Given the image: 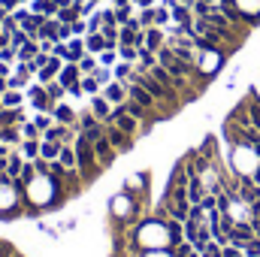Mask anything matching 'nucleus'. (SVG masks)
<instances>
[{
	"label": "nucleus",
	"mask_w": 260,
	"mask_h": 257,
	"mask_svg": "<svg viewBox=\"0 0 260 257\" xmlns=\"http://www.w3.org/2000/svg\"><path fill=\"white\" fill-rule=\"evenodd\" d=\"M73 148H76V157H79V176H82V185H91V182L103 173V167L97 164V154H94V139H88L85 133H79L76 142H73Z\"/></svg>",
	"instance_id": "f257e3e1"
},
{
	"label": "nucleus",
	"mask_w": 260,
	"mask_h": 257,
	"mask_svg": "<svg viewBox=\"0 0 260 257\" xmlns=\"http://www.w3.org/2000/svg\"><path fill=\"white\" fill-rule=\"evenodd\" d=\"M106 124H115L118 130H124V133H130V136H139V121H136L133 115L124 112V103L112 109V115H109V121H106Z\"/></svg>",
	"instance_id": "f03ea898"
},
{
	"label": "nucleus",
	"mask_w": 260,
	"mask_h": 257,
	"mask_svg": "<svg viewBox=\"0 0 260 257\" xmlns=\"http://www.w3.org/2000/svg\"><path fill=\"white\" fill-rule=\"evenodd\" d=\"M94 154H97V164L106 170V167H112L115 164V157H118V151H115V145L106 139V133L100 136V139H94Z\"/></svg>",
	"instance_id": "7ed1b4c3"
},
{
	"label": "nucleus",
	"mask_w": 260,
	"mask_h": 257,
	"mask_svg": "<svg viewBox=\"0 0 260 257\" xmlns=\"http://www.w3.org/2000/svg\"><path fill=\"white\" fill-rule=\"evenodd\" d=\"M106 139L115 145L118 154H127L130 148H133V142H136V136H130V133H124V130H118L115 124H106Z\"/></svg>",
	"instance_id": "20e7f679"
},
{
	"label": "nucleus",
	"mask_w": 260,
	"mask_h": 257,
	"mask_svg": "<svg viewBox=\"0 0 260 257\" xmlns=\"http://www.w3.org/2000/svg\"><path fill=\"white\" fill-rule=\"evenodd\" d=\"M61 70H64V61H61V58H55V55H49L46 67L37 73V82H40V85H49L52 79H58V73H61Z\"/></svg>",
	"instance_id": "39448f33"
},
{
	"label": "nucleus",
	"mask_w": 260,
	"mask_h": 257,
	"mask_svg": "<svg viewBox=\"0 0 260 257\" xmlns=\"http://www.w3.org/2000/svg\"><path fill=\"white\" fill-rule=\"evenodd\" d=\"M100 94H103V97H106L112 106H121V103L127 100V85H124V82H109V85H106Z\"/></svg>",
	"instance_id": "423d86ee"
},
{
	"label": "nucleus",
	"mask_w": 260,
	"mask_h": 257,
	"mask_svg": "<svg viewBox=\"0 0 260 257\" xmlns=\"http://www.w3.org/2000/svg\"><path fill=\"white\" fill-rule=\"evenodd\" d=\"M88 109L94 112V118H97V121H103V124H106L115 106H112V103H109V100H106L103 94H97V97H91V106H88Z\"/></svg>",
	"instance_id": "0eeeda50"
},
{
	"label": "nucleus",
	"mask_w": 260,
	"mask_h": 257,
	"mask_svg": "<svg viewBox=\"0 0 260 257\" xmlns=\"http://www.w3.org/2000/svg\"><path fill=\"white\" fill-rule=\"evenodd\" d=\"M164 46H167V34H164L160 27H145V49L160 52Z\"/></svg>",
	"instance_id": "6e6552de"
},
{
	"label": "nucleus",
	"mask_w": 260,
	"mask_h": 257,
	"mask_svg": "<svg viewBox=\"0 0 260 257\" xmlns=\"http://www.w3.org/2000/svg\"><path fill=\"white\" fill-rule=\"evenodd\" d=\"M52 115H55V121H58V124H76V121H79V112H76L70 103H64V100L55 106V112H52Z\"/></svg>",
	"instance_id": "1a4fd4ad"
},
{
	"label": "nucleus",
	"mask_w": 260,
	"mask_h": 257,
	"mask_svg": "<svg viewBox=\"0 0 260 257\" xmlns=\"http://www.w3.org/2000/svg\"><path fill=\"white\" fill-rule=\"evenodd\" d=\"M67 46H70V55H67V64H79L88 52H85V37H73V40H67Z\"/></svg>",
	"instance_id": "9d476101"
},
{
	"label": "nucleus",
	"mask_w": 260,
	"mask_h": 257,
	"mask_svg": "<svg viewBox=\"0 0 260 257\" xmlns=\"http://www.w3.org/2000/svg\"><path fill=\"white\" fill-rule=\"evenodd\" d=\"M40 40H52V43H58V40H61V21H58V18H46L43 27H40Z\"/></svg>",
	"instance_id": "9b49d317"
},
{
	"label": "nucleus",
	"mask_w": 260,
	"mask_h": 257,
	"mask_svg": "<svg viewBox=\"0 0 260 257\" xmlns=\"http://www.w3.org/2000/svg\"><path fill=\"white\" fill-rule=\"evenodd\" d=\"M85 52H88V55L106 52V37H103V34H85Z\"/></svg>",
	"instance_id": "f8f14e48"
},
{
	"label": "nucleus",
	"mask_w": 260,
	"mask_h": 257,
	"mask_svg": "<svg viewBox=\"0 0 260 257\" xmlns=\"http://www.w3.org/2000/svg\"><path fill=\"white\" fill-rule=\"evenodd\" d=\"M21 121H27L21 106H18V109H3V112H0V127H15V124H21Z\"/></svg>",
	"instance_id": "ddd939ff"
},
{
	"label": "nucleus",
	"mask_w": 260,
	"mask_h": 257,
	"mask_svg": "<svg viewBox=\"0 0 260 257\" xmlns=\"http://www.w3.org/2000/svg\"><path fill=\"white\" fill-rule=\"evenodd\" d=\"M61 142H55V139H40V157H46V160H58V154H61Z\"/></svg>",
	"instance_id": "4468645a"
},
{
	"label": "nucleus",
	"mask_w": 260,
	"mask_h": 257,
	"mask_svg": "<svg viewBox=\"0 0 260 257\" xmlns=\"http://www.w3.org/2000/svg\"><path fill=\"white\" fill-rule=\"evenodd\" d=\"M154 64H157V52H151V49H145V46H142V49H139V61H136L133 67H136L139 73H148Z\"/></svg>",
	"instance_id": "2eb2a0df"
},
{
	"label": "nucleus",
	"mask_w": 260,
	"mask_h": 257,
	"mask_svg": "<svg viewBox=\"0 0 260 257\" xmlns=\"http://www.w3.org/2000/svg\"><path fill=\"white\" fill-rule=\"evenodd\" d=\"M18 151L24 160H37L40 157V139H21L18 142Z\"/></svg>",
	"instance_id": "dca6fc26"
},
{
	"label": "nucleus",
	"mask_w": 260,
	"mask_h": 257,
	"mask_svg": "<svg viewBox=\"0 0 260 257\" xmlns=\"http://www.w3.org/2000/svg\"><path fill=\"white\" fill-rule=\"evenodd\" d=\"M6 160H9V170H6V173H9V176H12V182H15V179L21 176V167H24V157H21V151H18V145L12 148V154H9Z\"/></svg>",
	"instance_id": "f3484780"
},
{
	"label": "nucleus",
	"mask_w": 260,
	"mask_h": 257,
	"mask_svg": "<svg viewBox=\"0 0 260 257\" xmlns=\"http://www.w3.org/2000/svg\"><path fill=\"white\" fill-rule=\"evenodd\" d=\"M37 55H40V43H37V40H27V43L18 49V61H24V64H27V61H34Z\"/></svg>",
	"instance_id": "a211bd4d"
},
{
	"label": "nucleus",
	"mask_w": 260,
	"mask_h": 257,
	"mask_svg": "<svg viewBox=\"0 0 260 257\" xmlns=\"http://www.w3.org/2000/svg\"><path fill=\"white\" fill-rule=\"evenodd\" d=\"M0 142L15 148V145L21 142V130H18V124H15V127H0Z\"/></svg>",
	"instance_id": "6ab92c4d"
},
{
	"label": "nucleus",
	"mask_w": 260,
	"mask_h": 257,
	"mask_svg": "<svg viewBox=\"0 0 260 257\" xmlns=\"http://www.w3.org/2000/svg\"><path fill=\"white\" fill-rule=\"evenodd\" d=\"M58 160L64 164L67 170H79V157H76V148H73V145H64V148H61Z\"/></svg>",
	"instance_id": "aec40b11"
},
{
	"label": "nucleus",
	"mask_w": 260,
	"mask_h": 257,
	"mask_svg": "<svg viewBox=\"0 0 260 257\" xmlns=\"http://www.w3.org/2000/svg\"><path fill=\"white\" fill-rule=\"evenodd\" d=\"M148 73H151V76H154V79H157L164 88H173V91H176V79H173V76H170V73H167V70H164L160 64H154L151 70H148Z\"/></svg>",
	"instance_id": "412c9836"
},
{
	"label": "nucleus",
	"mask_w": 260,
	"mask_h": 257,
	"mask_svg": "<svg viewBox=\"0 0 260 257\" xmlns=\"http://www.w3.org/2000/svg\"><path fill=\"white\" fill-rule=\"evenodd\" d=\"M0 100L6 109H18V106H24V91H6Z\"/></svg>",
	"instance_id": "4be33fe9"
},
{
	"label": "nucleus",
	"mask_w": 260,
	"mask_h": 257,
	"mask_svg": "<svg viewBox=\"0 0 260 257\" xmlns=\"http://www.w3.org/2000/svg\"><path fill=\"white\" fill-rule=\"evenodd\" d=\"M103 88H100V82L94 79V76H82V94H88V97H97Z\"/></svg>",
	"instance_id": "5701e85b"
},
{
	"label": "nucleus",
	"mask_w": 260,
	"mask_h": 257,
	"mask_svg": "<svg viewBox=\"0 0 260 257\" xmlns=\"http://www.w3.org/2000/svg\"><path fill=\"white\" fill-rule=\"evenodd\" d=\"M61 24H73L76 18H82V12L76 9V6H64V9H58V15H55Z\"/></svg>",
	"instance_id": "b1692460"
},
{
	"label": "nucleus",
	"mask_w": 260,
	"mask_h": 257,
	"mask_svg": "<svg viewBox=\"0 0 260 257\" xmlns=\"http://www.w3.org/2000/svg\"><path fill=\"white\" fill-rule=\"evenodd\" d=\"M18 130H21V139H43V130L37 127L34 121H21Z\"/></svg>",
	"instance_id": "393cba45"
},
{
	"label": "nucleus",
	"mask_w": 260,
	"mask_h": 257,
	"mask_svg": "<svg viewBox=\"0 0 260 257\" xmlns=\"http://www.w3.org/2000/svg\"><path fill=\"white\" fill-rule=\"evenodd\" d=\"M46 91H49V97H52L55 103H61V100L67 97V88L61 85V82H58V79H52V82L46 85Z\"/></svg>",
	"instance_id": "a878e982"
},
{
	"label": "nucleus",
	"mask_w": 260,
	"mask_h": 257,
	"mask_svg": "<svg viewBox=\"0 0 260 257\" xmlns=\"http://www.w3.org/2000/svg\"><path fill=\"white\" fill-rule=\"evenodd\" d=\"M130 73H133V64H127V61H118V64L112 67V76H115V82H127Z\"/></svg>",
	"instance_id": "bb28decb"
},
{
	"label": "nucleus",
	"mask_w": 260,
	"mask_h": 257,
	"mask_svg": "<svg viewBox=\"0 0 260 257\" xmlns=\"http://www.w3.org/2000/svg\"><path fill=\"white\" fill-rule=\"evenodd\" d=\"M118 61L136 64V61H139V49H136V46H118Z\"/></svg>",
	"instance_id": "cd10ccee"
},
{
	"label": "nucleus",
	"mask_w": 260,
	"mask_h": 257,
	"mask_svg": "<svg viewBox=\"0 0 260 257\" xmlns=\"http://www.w3.org/2000/svg\"><path fill=\"white\" fill-rule=\"evenodd\" d=\"M100 67V61H97V55H85L82 61H79V70H82V76H94V70Z\"/></svg>",
	"instance_id": "c85d7f7f"
},
{
	"label": "nucleus",
	"mask_w": 260,
	"mask_h": 257,
	"mask_svg": "<svg viewBox=\"0 0 260 257\" xmlns=\"http://www.w3.org/2000/svg\"><path fill=\"white\" fill-rule=\"evenodd\" d=\"M94 79L100 82V88H106L109 82H115V76H112V67H97V70H94Z\"/></svg>",
	"instance_id": "c756f323"
},
{
	"label": "nucleus",
	"mask_w": 260,
	"mask_h": 257,
	"mask_svg": "<svg viewBox=\"0 0 260 257\" xmlns=\"http://www.w3.org/2000/svg\"><path fill=\"white\" fill-rule=\"evenodd\" d=\"M97 61H100V67H115V61H118V49H106V52H100Z\"/></svg>",
	"instance_id": "7c9ffc66"
},
{
	"label": "nucleus",
	"mask_w": 260,
	"mask_h": 257,
	"mask_svg": "<svg viewBox=\"0 0 260 257\" xmlns=\"http://www.w3.org/2000/svg\"><path fill=\"white\" fill-rule=\"evenodd\" d=\"M200 257H224V245H218V242L212 239V242H206V248L200 251Z\"/></svg>",
	"instance_id": "2f4dec72"
},
{
	"label": "nucleus",
	"mask_w": 260,
	"mask_h": 257,
	"mask_svg": "<svg viewBox=\"0 0 260 257\" xmlns=\"http://www.w3.org/2000/svg\"><path fill=\"white\" fill-rule=\"evenodd\" d=\"M242 254L245 257H260V239L257 236H251V239L242 245Z\"/></svg>",
	"instance_id": "473e14b6"
},
{
	"label": "nucleus",
	"mask_w": 260,
	"mask_h": 257,
	"mask_svg": "<svg viewBox=\"0 0 260 257\" xmlns=\"http://www.w3.org/2000/svg\"><path fill=\"white\" fill-rule=\"evenodd\" d=\"M136 18H139L142 30H145V27H154V6H151V9H139V15H136Z\"/></svg>",
	"instance_id": "72a5a7b5"
},
{
	"label": "nucleus",
	"mask_w": 260,
	"mask_h": 257,
	"mask_svg": "<svg viewBox=\"0 0 260 257\" xmlns=\"http://www.w3.org/2000/svg\"><path fill=\"white\" fill-rule=\"evenodd\" d=\"M170 18H173V15H170V9H167V6H154V27H164Z\"/></svg>",
	"instance_id": "f704fd0d"
},
{
	"label": "nucleus",
	"mask_w": 260,
	"mask_h": 257,
	"mask_svg": "<svg viewBox=\"0 0 260 257\" xmlns=\"http://www.w3.org/2000/svg\"><path fill=\"white\" fill-rule=\"evenodd\" d=\"M0 61H3V64L18 61V49H15V46H3V49H0Z\"/></svg>",
	"instance_id": "c9c22d12"
},
{
	"label": "nucleus",
	"mask_w": 260,
	"mask_h": 257,
	"mask_svg": "<svg viewBox=\"0 0 260 257\" xmlns=\"http://www.w3.org/2000/svg\"><path fill=\"white\" fill-rule=\"evenodd\" d=\"M34 124H37V127L43 130V133H46V130H49L52 124H55V115H46V112H40V115L34 118Z\"/></svg>",
	"instance_id": "e433bc0d"
},
{
	"label": "nucleus",
	"mask_w": 260,
	"mask_h": 257,
	"mask_svg": "<svg viewBox=\"0 0 260 257\" xmlns=\"http://www.w3.org/2000/svg\"><path fill=\"white\" fill-rule=\"evenodd\" d=\"M130 6H133V3H130ZM130 6H118V9L112 6V9H115V21H118V27H121V24H127L130 18H133V15H130Z\"/></svg>",
	"instance_id": "4c0bfd02"
},
{
	"label": "nucleus",
	"mask_w": 260,
	"mask_h": 257,
	"mask_svg": "<svg viewBox=\"0 0 260 257\" xmlns=\"http://www.w3.org/2000/svg\"><path fill=\"white\" fill-rule=\"evenodd\" d=\"M0 27H3V34H9V37H12V34H15V30L21 27V24H18V18H15V15L9 12V15H6V21H3Z\"/></svg>",
	"instance_id": "58836bf2"
},
{
	"label": "nucleus",
	"mask_w": 260,
	"mask_h": 257,
	"mask_svg": "<svg viewBox=\"0 0 260 257\" xmlns=\"http://www.w3.org/2000/svg\"><path fill=\"white\" fill-rule=\"evenodd\" d=\"M70 30H73V37H85V34H88V21H85V18H76V21L70 24Z\"/></svg>",
	"instance_id": "ea45409f"
},
{
	"label": "nucleus",
	"mask_w": 260,
	"mask_h": 257,
	"mask_svg": "<svg viewBox=\"0 0 260 257\" xmlns=\"http://www.w3.org/2000/svg\"><path fill=\"white\" fill-rule=\"evenodd\" d=\"M27 40H30V37H27V34H24V30H21V27H18V30H15V34H12V37H9V46H15V49H21V46H24V43H27Z\"/></svg>",
	"instance_id": "a19ab883"
},
{
	"label": "nucleus",
	"mask_w": 260,
	"mask_h": 257,
	"mask_svg": "<svg viewBox=\"0 0 260 257\" xmlns=\"http://www.w3.org/2000/svg\"><path fill=\"white\" fill-rule=\"evenodd\" d=\"M52 55H55V58H61V61L67 64V55H70V46H67V43H55V49H52Z\"/></svg>",
	"instance_id": "79ce46f5"
},
{
	"label": "nucleus",
	"mask_w": 260,
	"mask_h": 257,
	"mask_svg": "<svg viewBox=\"0 0 260 257\" xmlns=\"http://www.w3.org/2000/svg\"><path fill=\"white\" fill-rule=\"evenodd\" d=\"M18 251H15V245L12 242H0V257H15Z\"/></svg>",
	"instance_id": "37998d69"
},
{
	"label": "nucleus",
	"mask_w": 260,
	"mask_h": 257,
	"mask_svg": "<svg viewBox=\"0 0 260 257\" xmlns=\"http://www.w3.org/2000/svg\"><path fill=\"white\" fill-rule=\"evenodd\" d=\"M0 6H3V9H9V12H15V9L21 6V0H0Z\"/></svg>",
	"instance_id": "c03bdc74"
},
{
	"label": "nucleus",
	"mask_w": 260,
	"mask_h": 257,
	"mask_svg": "<svg viewBox=\"0 0 260 257\" xmlns=\"http://www.w3.org/2000/svg\"><path fill=\"white\" fill-rule=\"evenodd\" d=\"M133 6H139V9H151L154 0H133Z\"/></svg>",
	"instance_id": "a18cd8bd"
},
{
	"label": "nucleus",
	"mask_w": 260,
	"mask_h": 257,
	"mask_svg": "<svg viewBox=\"0 0 260 257\" xmlns=\"http://www.w3.org/2000/svg\"><path fill=\"white\" fill-rule=\"evenodd\" d=\"M251 230H254V236L260 239V215L257 218H251Z\"/></svg>",
	"instance_id": "49530a36"
},
{
	"label": "nucleus",
	"mask_w": 260,
	"mask_h": 257,
	"mask_svg": "<svg viewBox=\"0 0 260 257\" xmlns=\"http://www.w3.org/2000/svg\"><path fill=\"white\" fill-rule=\"evenodd\" d=\"M6 91H9V82H6V76H0V97H3Z\"/></svg>",
	"instance_id": "de8ad7c7"
},
{
	"label": "nucleus",
	"mask_w": 260,
	"mask_h": 257,
	"mask_svg": "<svg viewBox=\"0 0 260 257\" xmlns=\"http://www.w3.org/2000/svg\"><path fill=\"white\" fill-rule=\"evenodd\" d=\"M0 76H6V79L12 76V70H9V64H3V61H0Z\"/></svg>",
	"instance_id": "09e8293b"
},
{
	"label": "nucleus",
	"mask_w": 260,
	"mask_h": 257,
	"mask_svg": "<svg viewBox=\"0 0 260 257\" xmlns=\"http://www.w3.org/2000/svg\"><path fill=\"white\" fill-rule=\"evenodd\" d=\"M130 3H133V0H112V6H115V9H118V6H130Z\"/></svg>",
	"instance_id": "8fccbe9b"
},
{
	"label": "nucleus",
	"mask_w": 260,
	"mask_h": 257,
	"mask_svg": "<svg viewBox=\"0 0 260 257\" xmlns=\"http://www.w3.org/2000/svg\"><path fill=\"white\" fill-rule=\"evenodd\" d=\"M58 3V9H64V6H73V0H55Z\"/></svg>",
	"instance_id": "3c124183"
},
{
	"label": "nucleus",
	"mask_w": 260,
	"mask_h": 257,
	"mask_svg": "<svg viewBox=\"0 0 260 257\" xmlns=\"http://www.w3.org/2000/svg\"><path fill=\"white\" fill-rule=\"evenodd\" d=\"M6 15H9V9H3V6H0V24L6 21Z\"/></svg>",
	"instance_id": "603ef678"
},
{
	"label": "nucleus",
	"mask_w": 260,
	"mask_h": 257,
	"mask_svg": "<svg viewBox=\"0 0 260 257\" xmlns=\"http://www.w3.org/2000/svg\"><path fill=\"white\" fill-rule=\"evenodd\" d=\"M251 179H254V185H257V188H260V170H257V173H254V176H251Z\"/></svg>",
	"instance_id": "864d4df0"
},
{
	"label": "nucleus",
	"mask_w": 260,
	"mask_h": 257,
	"mask_svg": "<svg viewBox=\"0 0 260 257\" xmlns=\"http://www.w3.org/2000/svg\"><path fill=\"white\" fill-rule=\"evenodd\" d=\"M176 3H185V6H194L197 0H176Z\"/></svg>",
	"instance_id": "5fc2aeb1"
},
{
	"label": "nucleus",
	"mask_w": 260,
	"mask_h": 257,
	"mask_svg": "<svg viewBox=\"0 0 260 257\" xmlns=\"http://www.w3.org/2000/svg\"><path fill=\"white\" fill-rule=\"evenodd\" d=\"M203 3H209V6H218V0H203Z\"/></svg>",
	"instance_id": "6e6d98bb"
},
{
	"label": "nucleus",
	"mask_w": 260,
	"mask_h": 257,
	"mask_svg": "<svg viewBox=\"0 0 260 257\" xmlns=\"http://www.w3.org/2000/svg\"><path fill=\"white\" fill-rule=\"evenodd\" d=\"M3 109H6V106H3V100H0V112H3Z\"/></svg>",
	"instance_id": "4d7b16f0"
},
{
	"label": "nucleus",
	"mask_w": 260,
	"mask_h": 257,
	"mask_svg": "<svg viewBox=\"0 0 260 257\" xmlns=\"http://www.w3.org/2000/svg\"><path fill=\"white\" fill-rule=\"evenodd\" d=\"M94 3H100V0H94Z\"/></svg>",
	"instance_id": "13d9d810"
}]
</instances>
